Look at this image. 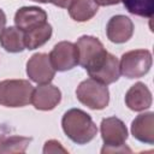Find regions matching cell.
Masks as SVG:
<instances>
[{
  "label": "cell",
  "mask_w": 154,
  "mask_h": 154,
  "mask_svg": "<svg viewBox=\"0 0 154 154\" xmlns=\"http://www.w3.org/2000/svg\"><path fill=\"white\" fill-rule=\"evenodd\" d=\"M60 89L51 83L40 84L32 90L31 103L38 111H52L60 103Z\"/></svg>",
  "instance_id": "10"
},
{
  "label": "cell",
  "mask_w": 154,
  "mask_h": 154,
  "mask_svg": "<svg viewBox=\"0 0 154 154\" xmlns=\"http://www.w3.org/2000/svg\"><path fill=\"white\" fill-rule=\"evenodd\" d=\"M152 53L148 49H134L122 55L119 69L126 78H140L148 73L152 67Z\"/></svg>",
  "instance_id": "5"
},
{
  "label": "cell",
  "mask_w": 154,
  "mask_h": 154,
  "mask_svg": "<svg viewBox=\"0 0 154 154\" xmlns=\"http://www.w3.org/2000/svg\"><path fill=\"white\" fill-rule=\"evenodd\" d=\"M101 138L103 141V147L101 153H130L131 149L125 146L128 140V129L124 122L117 117L103 118L100 124Z\"/></svg>",
  "instance_id": "2"
},
{
  "label": "cell",
  "mask_w": 154,
  "mask_h": 154,
  "mask_svg": "<svg viewBox=\"0 0 154 154\" xmlns=\"http://www.w3.org/2000/svg\"><path fill=\"white\" fill-rule=\"evenodd\" d=\"M26 75L37 84L51 83L55 76V70L51 64L49 55L46 53L34 54L26 63Z\"/></svg>",
  "instance_id": "8"
},
{
  "label": "cell",
  "mask_w": 154,
  "mask_h": 154,
  "mask_svg": "<svg viewBox=\"0 0 154 154\" xmlns=\"http://www.w3.org/2000/svg\"><path fill=\"white\" fill-rule=\"evenodd\" d=\"M34 87L26 79H4L0 82V105L24 107L31 102Z\"/></svg>",
  "instance_id": "3"
},
{
  "label": "cell",
  "mask_w": 154,
  "mask_h": 154,
  "mask_svg": "<svg viewBox=\"0 0 154 154\" xmlns=\"http://www.w3.org/2000/svg\"><path fill=\"white\" fill-rule=\"evenodd\" d=\"M32 1H36V2H41V4H47V2H49V0H32Z\"/></svg>",
  "instance_id": "24"
},
{
  "label": "cell",
  "mask_w": 154,
  "mask_h": 154,
  "mask_svg": "<svg viewBox=\"0 0 154 154\" xmlns=\"http://www.w3.org/2000/svg\"><path fill=\"white\" fill-rule=\"evenodd\" d=\"M49 60L55 71H67L78 65V51L73 42L60 41L51 51Z\"/></svg>",
  "instance_id": "7"
},
{
  "label": "cell",
  "mask_w": 154,
  "mask_h": 154,
  "mask_svg": "<svg viewBox=\"0 0 154 154\" xmlns=\"http://www.w3.org/2000/svg\"><path fill=\"white\" fill-rule=\"evenodd\" d=\"M153 97L149 88L142 83L137 82L130 87L125 94V105L135 112H142L152 106Z\"/></svg>",
  "instance_id": "13"
},
{
  "label": "cell",
  "mask_w": 154,
  "mask_h": 154,
  "mask_svg": "<svg viewBox=\"0 0 154 154\" xmlns=\"http://www.w3.org/2000/svg\"><path fill=\"white\" fill-rule=\"evenodd\" d=\"M99 6H111L122 2V0H94Z\"/></svg>",
  "instance_id": "22"
},
{
  "label": "cell",
  "mask_w": 154,
  "mask_h": 154,
  "mask_svg": "<svg viewBox=\"0 0 154 154\" xmlns=\"http://www.w3.org/2000/svg\"><path fill=\"white\" fill-rule=\"evenodd\" d=\"M52 25L48 23H45L41 26H37L35 29H31L29 31L24 32V45L25 48L29 51L36 49L41 46H43L51 37H52Z\"/></svg>",
  "instance_id": "17"
},
{
  "label": "cell",
  "mask_w": 154,
  "mask_h": 154,
  "mask_svg": "<svg viewBox=\"0 0 154 154\" xmlns=\"http://www.w3.org/2000/svg\"><path fill=\"white\" fill-rule=\"evenodd\" d=\"M47 23V13L37 6H24L17 10L14 14V24L22 31H29Z\"/></svg>",
  "instance_id": "11"
},
{
  "label": "cell",
  "mask_w": 154,
  "mask_h": 154,
  "mask_svg": "<svg viewBox=\"0 0 154 154\" xmlns=\"http://www.w3.org/2000/svg\"><path fill=\"white\" fill-rule=\"evenodd\" d=\"M106 34L111 42L124 43L131 38L134 34V23L129 17L124 14L113 16L107 23Z\"/></svg>",
  "instance_id": "12"
},
{
  "label": "cell",
  "mask_w": 154,
  "mask_h": 154,
  "mask_svg": "<svg viewBox=\"0 0 154 154\" xmlns=\"http://www.w3.org/2000/svg\"><path fill=\"white\" fill-rule=\"evenodd\" d=\"M124 7L129 13L152 18L154 12V0H122Z\"/></svg>",
  "instance_id": "19"
},
{
  "label": "cell",
  "mask_w": 154,
  "mask_h": 154,
  "mask_svg": "<svg viewBox=\"0 0 154 154\" xmlns=\"http://www.w3.org/2000/svg\"><path fill=\"white\" fill-rule=\"evenodd\" d=\"M76 96L81 103L90 109H103L109 102V91L107 85L93 78L84 79L78 84Z\"/></svg>",
  "instance_id": "4"
},
{
  "label": "cell",
  "mask_w": 154,
  "mask_h": 154,
  "mask_svg": "<svg viewBox=\"0 0 154 154\" xmlns=\"http://www.w3.org/2000/svg\"><path fill=\"white\" fill-rule=\"evenodd\" d=\"M69 14L76 22H87L99 11V5L94 0H72L69 6Z\"/></svg>",
  "instance_id": "16"
},
{
  "label": "cell",
  "mask_w": 154,
  "mask_h": 154,
  "mask_svg": "<svg viewBox=\"0 0 154 154\" xmlns=\"http://www.w3.org/2000/svg\"><path fill=\"white\" fill-rule=\"evenodd\" d=\"M132 136L147 144L154 143V113L144 112L138 114L131 123Z\"/></svg>",
  "instance_id": "14"
},
{
  "label": "cell",
  "mask_w": 154,
  "mask_h": 154,
  "mask_svg": "<svg viewBox=\"0 0 154 154\" xmlns=\"http://www.w3.org/2000/svg\"><path fill=\"white\" fill-rule=\"evenodd\" d=\"M31 137L24 136H7L0 135V154H17L24 153L31 142Z\"/></svg>",
  "instance_id": "18"
},
{
  "label": "cell",
  "mask_w": 154,
  "mask_h": 154,
  "mask_svg": "<svg viewBox=\"0 0 154 154\" xmlns=\"http://www.w3.org/2000/svg\"><path fill=\"white\" fill-rule=\"evenodd\" d=\"M43 153L45 154H55V153H67V150L61 146V143L57 140H49L45 143L43 147Z\"/></svg>",
  "instance_id": "20"
},
{
  "label": "cell",
  "mask_w": 154,
  "mask_h": 154,
  "mask_svg": "<svg viewBox=\"0 0 154 154\" xmlns=\"http://www.w3.org/2000/svg\"><path fill=\"white\" fill-rule=\"evenodd\" d=\"M75 45L78 51V65L87 71L94 67L107 53L102 42L90 35L81 36Z\"/></svg>",
  "instance_id": "6"
},
{
  "label": "cell",
  "mask_w": 154,
  "mask_h": 154,
  "mask_svg": "<svg viewBox=\"0 0 154 154\" xmlns=\"http://www.w3.org/2000/svg\"><path fill=\"white\" fill-rule=\"evenodd\" d=\"M0 45L8 53H20L25 49L24 31L17 26H7L0 31Z\"/></svg>",
  "instance_id": "15"
},
{
  "label": "cell",
  "mask_w": 154,
  "mask_h": 154,
  "mask_svg": "<svg viewBox=\"0 0 154 154\" xmlns=\"http://www.w3.org/2000/svg\"><path fill=\"white\" fill-rule=\"evenodd\" d=\"M49 2H52L53 5H55L58 7H61V8H69L72 0H49Z\"/></svg>",
  "instance_id": "21"
},
{
  "label": "cell",
  "mask_w": 154,
  "mask_h": 154,
  "mask_svg": "<svg viewBox=\"0 0 154 154\" xmlns=\"http://www.w3.org/2000/svg\"><path fill=\"white\" fill-rule=\"evenodd\" d=\"M5 24H6V14H5V12L0 8V31L5 28Z\"/></svg>",
  "instance_id": "23"
},
{
  "label": "cell",
  "mask_w": 154,
  "mask_h": 154,
  "mask_svg": "<svg viewBox=\"0 0 154 154\" xmlns=\"http://www.w3.org/2000/svg\"><path fill=\"white\" fill-rule=\"evenodd\" d=\"M89 77L102 83V84H112L119 79L120 69L119 60L111 53H106L105 57L90 70L87 71Z\"/></svg>",
  "instance_id": "9"
},
{
  "label": "cell",
  "mask_w": 154,
  "mask_h": 154,
  "mask_svg": "<svg viewBox=\"0 0 154 154\" xmlns=\"http://www.w3.org/2000/svg\"><path fill=\"white\" fill-rule=\"evenodd\" d=\"M61 128L65 135L77 144H87L97 134L91 117L79 108H71L64 113Z\"/></svg>",
  "instance_id": "1"
}]
</instances>
